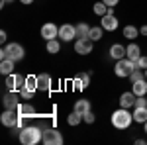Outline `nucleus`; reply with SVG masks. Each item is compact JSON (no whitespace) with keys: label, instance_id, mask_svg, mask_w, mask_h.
Listing matches in <instances>:
<instances>
[{"label":"nucleus","instance_id":"10","mask_svg":"<svg viewBox=\"0 0 147 145\" xmlns=\"http://www.w3.org/2000/svg\"><path fill=\"white\" fill-rule=\"evenodd\" d=\"M41 37L45 39V41H49V39H57L59 37V28H57L53 22H47V24H43L41 26Z\"/></svg>","mask_w":147,"mask_h":145},{"label":"nucleus","instance_id":"26","mask_svg":"<svg viewBox=\"0 0 147 145\" xmlns=\"http://www.w3.org/2000/svg\"><path fill=\"white\" fill-rule=\"evenodd\" d=\"M92 10H94V14H96V16H106V14H108V6H106V4H104V2H96V4H94V6H92Z\"/></svg>","mask_w":147,"mask_h":145},{"label":"nucleus","instance_id":"31","mask_svg":"<svg viewBox=\"0 0 147 145\" xmlns=\"http://www.w3.org/2000/svg\"><path fill=\"white\" fill-rule=\"evenodd\" d=\"M73 86H75L77 90H84V88H86V86H84V82L80 80L79 75H77V77H75V80H73Z\"/></svg>","mask_w":147,"mask_h":145},{"label":"nucleus","instance_id":"36","mask_svg":"<svg viewBox=\"0 0 147 145\" xmlns=\"http://www.w3.org/2000/svg\"><path fill=\"white\" fill-rule=\"evenodd\" d=\"M102 2H104L106 6H118V2H120V0H102Z\"/></svg>","mask_w":147,"mask_h":145},{"label":"nucleus","instance_id":"23","mask_svg":"<svg viewBox=\"0 0 147 145\" xmlns=\"http://www.w3.org/2000/svg\"><path fill=\"white\" fill-rule=\"evenodd\" d=\"M24 88L37 92V90H39V86H37V75H28V77H26V84H24Z\"/></svg>","mask_w":147,"mask_h":145},{"label":"nucleus","instance_id":"32","mask_svg":"<svg viewBox=\"0 0 147 145\" xmlns=\"http://www.w3.org/2000/svg\"><path fill=\"white\" fill-rule=\"evenodd\" d=\"M136 65H137V69H143V71H145V69H147V57L141 55V57L136 61Z\"/></svg>","mask_w":147,"mask_h":145},{"label":"nucleus","instance_id":"14","mask_svg":"<svg viewBox=\"0 0 147 145\" xmlns=\"http://www.w3.org/2000/svg\"><path fill=\"white\" fill-rule=\"evenodd\" d=\"M136 100H137V96L131 90L122 92V96H120V106H122V108H136Z\"/></svg>","mask_w":147,"mask_h":145},{"label":"nucleus","instance_id":"3","mask_svg":"<svg viewBox=\"0 0 147 145\" xmlns=\"http://www.w3.org/2000/svg\"><path fill=\"white\" fill-rule=\"evenodd\" d=\"M24 47L20 43H16V41H12V43H6L2 47V51H0V59H12V61H22L24 59Z\"/></svg>","mask_w":147,"mask_h":145},{"label":"nucleus","instance_id":"38","mask_svg":"<svg viewBox=\"0 0 147 145\" xmlns=\"http://www.w3.org/2000/svg\"><path fill=\"white\" fill-rule=\"evenodd\" d=\"M139 34H141V35H147V26H141V28H139Z\"/></svg>","mask_w":147,"mask_h":145},{"label":"nucleus","instance_id":"29","mask_svg":"<svg viewBox=\"0 0 147 145\" xmlns=\"http://www.w3.org/2000/svg\"><path fill=\"white\" fill-rule=\"evenodd\" d=\"M141 78H145V71H143V69H136V71L129 75V80H131V82H136V80H141Z\"/></svg>","mask_w":147,"mask_h":145},{"label":"nucleus","instance_id":"6","mask_svg":"<svg viewBox=\"0 0 147 145\" xmlns=\"http://www.w3.org/2000/svg\"><path fill=\"white\" fill-rule=\"evenodd\" d=\"M20 100H22V96H20V92H16V90H8V92L4 94V98H2L6 110H18V106L22 104Z\"/></svg>","mask_w":147,"mask_h":145},{"label":"nucleus","instance_id":"43","mask_svg":"<svg viewBox=\"0 0 147 145\" xmlns=\"http://www.w3.org/2000/svg\"><path fill=\"white\" fill-rule=\"evenodd\" d=\"M145 78H147V69H145Z\"/></svg>","mask_w":147,"mask_h":145},{"label":"nucleus","instance_id":"40","mask_svg":"<svg viewBox=\"0 0 147 145\" xmlns=\"http://www.w3.org/2000/svg\"><path fill=\"white\" fill-rule=\"evenodd\" d=\"M20 2H22L24 6H30V4H32V2H34V0H20Z\"/></svg>","mask_w":147,"mask_h":145},{"label":"nucleus","instance_id":"13","mask_svg":"<svg viewBox=\"0 0 147 145\" xmlns=\"http://www.w3.org/2000/svg\"><path fill=\"white\" fill-rule=\"evenodd\" d=\"M51 84H53V78L49 73H41V75H37V86L41 92H49L51 90Z\"/></svg>","mask_w":147,"mask_h":145},{"label":"nucleus","instance_id":"22","mask_svg":"<svg viewBox=\"0 0 147 145\" xmlns=\"http://www.w3.org/2000/svg\"><path fill=\"white\" fill-rule=\"evenodd\" d=\"M75 28H77V39H80V37H88V35H90V26H88V24L80 22V24H77Z\"/></svg>","mask_w":147,"mask_h":145},{"label":"nucleus","instance_id":"30","mask_svg":"<svg viewBox=\"0 0 147 145\" xmlns=\"http://www.w3.org/2000/svg\"><path fill=\"white\" fill-rule=\"evenodd\" d=\"M34 90H28V88H22L20 90V96H22V100H32L34 98Z\"/></svg>","mask_w":147,"mask_h":145},{"label":"nucleus","instance_id":"15","mask_svg":"<svg viewBox=\"0 0 147 145\" xmlns=\"http://www.w3.org/2000/svg\"><path fill=\"white\" fill-rule=\"evenodd\" d=\"M18 114H20V116H24V118H34L35 114H37V112H35V106L34 104H30V102L26 100V102H22V104H20V106H18Z\"/></svg>","mask_w":147,"mask_h":145},{"label":"nucleus","instance_id":"37","mask_svg":"<svg viewBox=\"0 0 147 145\" xmlns=\"http://www.w3.org/2000/svg\"><path fill=\"white\" fill-rule=\"evenodd\" d=\"M6 39H8V34H6V32L2 30V32H0V41H2V43L6 45Z\"/></svg>","mask_w":147,"mask_h":145},{"label":"nucleus","instance_id":"34","mask_svg":"<svg viewBox=\"0 0 147 145\" xmlns=\"http://www.w3.org/2000/svg\"><path fill=\"white\" fill-rule=\"evenodd\" d=\"M79 77H80V80L84 82V86L90 84V73H79Z\"/></svg>","mask_w":147,"mask_h":145},{"label":"nucleus","instance_id":"9","mask_svg":"<svg viewBox=\"0 0 147 145\" xmlns=\"http://www.w3.org/2000/svg\"><path fill=\"white\" fill-rule=\"evenodd\" d=\"M18 120H20V114H18L16 110H4V112H2V116H0L2 125H6V127H10V129L18 123Z\"/></svg>","mask_w":147,"mask_h":145},{"label":"nucleus","instance_id":"8","mask_svg":"<svg viewBox=\"0 0 147 145\" xmlns=\"http://www.w3.org/2000/svg\"><path fill=\"white\" fill-rule=\"evenodd\" d=\"M24 84H26V77L22 75H16V73H12L6 77V86L8 90H16V92H20L24 88Z\"/></svg>","mask_w":147,"mask_h":145},{"label":"nucleus","instance_id":"27","mask_svg":"<svg viewBox=\"0 0 147 145\" xmlns=\"http://www.w3.org/2000/svg\"><path fill=\"white\" fill-rule=\"evenodd\" d=\"M102 34H104V28H102V26H100V28H90V35H88V37L96 43V41H100V39H102Z\"/></svg>","mask_w":147,"mask_h":145},{"label":"nucleus","instance_id":"19","mask_svg":"<svg viewBox=\"0 0 147 145\" xmlns=\"http://www.w3.org/2000/svg\"><path fill=\"white\" fill-rule=\"evenodd\" d=\"M14 65H16V61H12V59H0V73L4 77L12 75L14 73Z\"/></svg>","mask_w":147,"mask_h":145},{"label":"nucleus","instance_id":"16","mask_svg":"<svg viewBox=\"0 0 147 145\" xmlns=\"http://www.w3.org/2000/svg\"><path fill=\"white\" fill-rule=\"evenodd\" d=\"M131 92L136 96H145L147 94V78H141V80L131 82Z\"/></svg>","mask_w":147,"mask_h":145},{"label":"nucleus","instance_id":"39","mask_svg":"<svg viewBox=\"0 0 147 145\" xmlns=\"http://www.w3.org/2000/svg\"><path fill=\"white\" fill-rule=\"evenodd\" d=\"M14 0H0V6H6V4H12Z\"/></svg>","mask_w":147,"mask_h":145},{"label":"nucleus","instance_id":"5","mask_svg":"<svg viewBox=\"0 0 147 145\" xmlns=\"http://www.w3.org/2000/svg\"><path fill=\"white\" fill-rule=\"evenodd\" d=\"M45 145H61L63 143V135L59 129L55 127H45L43 129V139H41Z\"/></svg>","mask_w":147,"mask_h":145},{"label":"nucleus","instance_id":"20","mask_svg":"<svg viewBox=\"0 0 147 145\" xmlns=\"http://www.w3.org/2000/svg\"><path fill=\"white\" fill-rule=\"evenodd\" d=\"M125 49H127L125 57H127V59H131V61H137V59L141 57V49H139V45H137V43H129Z\"/></svg>","mask_w":147,"mask_h":145},{"label":"nucleus","instance_id":"25","mask_svg":"<svg viewBox=\"0 0 147 145\" xmlns=\"http://www.w3.org/2000/svg\"><path fill=\"white\" fill-rule=\"evenodd\" d=\"M45 49H47V53H51V55H55V53H59L61 51V43L57 41V39H49L45 45Z\"/></svg>","mask_w":147,"mask_h":145},{"label":"nucleus","instance_id":"21","mask_svg":"<svg viewBox=\"0 0 147 145\" xmlns=\"http://www.w3.org/2000/svg\"><path fill=\"white\" fill-rule=\"evenodd\" d=\"M75 112H79L80 116H84L86 112H90V100H86V98L77 100L75 102Z\"/></svg>","mask_w":147,"mask_h":145},{"label":"nucleus","instance_id":"12","mask_svg":"<svg viewBox=\"0 0 147 145\" xmlns=\"http://www.w3.org/2000/svg\"><path fill=\"white\" fill-rule=\"evenodd\" d=\"M100 26L104 28V32H116L120 24H118V18H116L114 14H106V16H102Z\"/></svg>","mask_w":147,"mask_h":145},{"label":"nucleus","instance_id":"4","mask_svg":"<svg viewBox=\"0 0 147 145\" xmlns=\"http://www.w3.org/2000/svg\"><path fill=\"white\" fill-rule=\"evenodd\" d=\"M137 69L136 61H131V59H127V57H124V59H120V61H116V67H114V75L120 78H129V75L134 73Z\"/></svg>","mask_w":147,"mask_h":145},{"label":"nucleus","instance_id":"28","mask_svg":"<svg viewBox=\"0 0 147 145\" xmlns=\"http://www.w3.org/2000/svg\"><path fill=\"white\" fill-rule=\"evenodd\" d=\"M80 122H82V116H80L79 112L73 110V114H71V116L67 118V123H69V125H79Z\"/></svg>","mask_w":147,"mask_h":145},{"label":"nucleus","instance_id":"18","mask_svg":"<svg viewBox=\"0 0 147 145\" xmlns=\"http://www.w3.org/2000/svg\"><path fill=\"white\" fill-rule=\"evenodd\" d=\"M134 122H137V123L147 122V106H136L134 108Z\"/></svg>","mask_w":147,"mask_h":145},{"label":"nucleus","instance_id":"24","mask_svg":"<svg viewBox=\"0 0 147 145\" xmlns=\"http://www.w3.org/2000/svg\"><path fill=\"white\" fill-rule=\"evenodd\" d=\"M137 35H141V34H139V30H137L136 26H125V28H124V37H125V39L134 41Z\"/></svg>","mask_w":147,"mask_h":145},{"label":"nucleus","instance_id":"33","mask_svg":"<svg viewBox=\"0 0 147 145\" xmlns=\"http://www.w3.org/2000/svg\"><path fill=\"white\" fill-rule=\"evenodd\" d=\"M82 122H84V123H94V114H92V110L86 112V114L82 116Z\"/></svg>","mask_w":147,"mask_h":145},{"label":"nucleus","instance_id":"17","mask_svg":"<svg viewBox=\"0 0 147 145\" xmlns=\"http://www.w3.org/2000/svg\"><path fill=\"white\" fill-rule=\"evenodd\" d=\"M125 53H127V49H125L122 43H114L112 47H110V57H112V59H116V61L124 59Z\"/></svg>","mask_w":147,"mask_h":145},{"label":"nucleus","instance_id":"1","mask_svg":"<svg viewBox=\"0 0 147 145\" xmlns=\"http://www.w3.org/2000/svg\"><path fill=\"white\" fill-rule=\"evenodd\" d=\"M134 123V112H129V108H118L112 114V125L116 129H127Z\"/></svg>","mask_w":147,"mask_h":145},{"label":"nucleus","instance_id":"2","mask_svg":"<svg viewBox=\"0 0 147 145\" xmlns=\"http://www.w3.org/2000/svg\"><path fill=\"white\" fill-rule=\"evenodd\" d=\"M43 139V129L37 125H26L20 132V143L24 145H37Z\"/></svg>","mask_w":147,"mask_h":145},{"label":"nucleus","instance_id":"7","mask_svg":"<svg viewBox=\"0 0 147 145\" xmlns=\"http://www.w3.org/2000/svg\"><path fill=\"white\" fill-rule=\"evenodd\" d=\"M92 49H94V41L90 37H80L75 41V51L79 55H88V53H92Z\"/></svg>","mask_w":147,"mask_h":145},{"label":"nucleus","instance_id":"35","mask_svg":"<svg viewBox=\"0 0 147 145\" xmlns=\"http://www.w3.org/2000/svg\"><path fill=\"white\" fill-rule=\"evenodd\" d=\"M136 106H147V98H145V96H137Z\"/></svg>","mask_w":147,"mask_h":145},{"label":"nucleus","instance_id":"42","mask_svg":"<svg viewBox=\"0 0 147 145\" xmlns=\"http://www.w3.org/2000/svg\"><path fill=\"white\" fill-rule=\"evenodd\" d=\"M143 127H145V134H147V122H145V123H143Z\"/></svg>","mask_w":147,"mask_h":145},{"label":"nucleus","instance_id":"11","mask_svg":"<svg viewBox=\"0 0 147 145\" xmlns=\"http://www.w3.org/2000/svg\"><path fill=\"white\" fill-rule=\"evenodd\" d=\"M59 37H61V41H73L77 37V28L71 24H63L59 28Z\"/></svg>","mask_w":147,"mask_h":145},{"label":"nucleus","instance_id":"41","mask_svg":"<svg viewBox=\"0 0 147 145\" xmlns=\"http://www.w3.org/2000/svg\"><path fill=\"white\" fill-rule=\"evenodd\" d=\"M136 143H137V145H145L147 141H145V139H136Z\"/></svg>","mask_w":147,"mask_h":145}]
</instances>
